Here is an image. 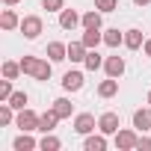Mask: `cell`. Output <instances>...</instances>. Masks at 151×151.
<instances>
[{
  "label": "cell",
  "instance_id": "1",
  "mask_svg": "<svg viewBox=\"0 0 151 151\" xmlns=\"http://www.w3.org/2000/svg\"><path fill=\"white\" fill-rule=\"evenodd\" d=\"M21 71L30 74L33 80H50V62L47 59H39V56H24L21 59Z\"/></svg>",
  "mask_w": 151,
  "mask_h": 151
},
{
  "label": "cell",
  "instance_id": "2",
  "mask_svg": "<svg viewBox=\"0 0 151 151\" xmlns=\"http://www.w3.org/2000/svg\"><path fill=\"white\" fill-rule=\"evenodd\" d=\"M42 30H45V24H42L39 15H27V18H21V33H24V39H39Z\"/></svg>",
  "mask_w": 151,
  "mask_h": 151
},
{
  "label": "cell",
  "instance_id": "3",
  "mask_svg": "<svg viewBox=\"0 0 151 151\" xmlns=\"http://www.w3.org/2000/svg\"><path fill=\"white\" fill-rule=\"evenodd\" d=\"M39 119L42 116H36L33 110H18V116H15V124L21 127V130H27V133H33V130H39Z\"/></svg>",
  "mask_w": 151,
  "mask_h": 151
},
{
  "label": "cell",
  "instance_id": "4",
  "mask_svg": "<svg viewBox=\"0 0 151 151\" xmlns=\"http://www.w3.org/2000/svg\"><path fill=\"white\" fill-rule=\"evenodd\" d=\"M119 127H122L119 113H104V116L98 119V130H101V133H107V136H116V133H119Z\"/></svg>",
  "mask_w": 151,
  "mask_h": 151
},
{
  "label": "cell",
  "instance_id": "5",
  "mask_svg": "<svg viewBox=\"0 0 151 151\" xmlns=\"http://www.w3.org/2000/svg\"><path fill=\"white\" fill-rule=\"evenodd\" d=\"M95 127H98V122H95L92 113H80V116H74V130H77L80 136H89Z\"/></svg>",
  "mask_w": 151,
  "mask_h": 151
},
{
  "label": "cell",
  "instance_id": "6",
  "mask_svg": "<svg viewBox=\"0 0 151 151\" xmlns=\"http://www.w3.org/2000/svg\"><path fill=\"white\" fill-rule=\"evenodd\" d=\"M136 142H139L136 130H119V133H116V148H119V151H133Z\"/></svg>",
  "mask_w": 151,
  "mask_h": 151
},
{
  "label": "cell",
  "instance_id": "7",
  "mask_svg": "<svg viewBox=\"0 0 151 151\" xmlns=\"http://www.w3.org/2000/svg\"><path fill=\"white\" fill-rule=\"evenodd\" d=\"M62 89L65 92H80L83 89V71H65L62 74Z\"/></svg>",
  "mask_w": 151,
  "mask_h": 151
},
{
  "label": "cell",
  "instance_id": "8",
  "mask_svg": "<svg viewBox=\"0 0 151 151\" xmlns=\"http://www.w3.org/2000/svg\"><path fill=\"white\" fill-rule=\"evenodd\" d=\"M133 127H136L139 133H145V130H151V104L133 113Z\"/></svg>",
  "mask_w": 151,
  "mask_h": 151
},
{
  "label": "cell",
  "instance_id": "9",
  "mask_svg": "<svg viewBox=\"0 0 151 151\" xmlns=\"http://www.w3.org/2000/svg\"><path fill=\"white\" fill-rule=\"evenodd\" d=\"M104 71H107V77H122L124 74V59L122 56H107L104 59Z\"/></svg>",
  "mask_w": 151,
  "mask_h": 151
},
{
  "label": "cell",
  "instance_id": "10",
  "mask_svg": "<svg viewBox=\"0 0 151 151\" xmlns=\"http://www.w3.org/2000/svg\"><path fill=\"white\" fill-rule=\"evenodd\" d=\"M101 9H89V12H83V18H80V24H83V30H101Z\"/></svg>",
  "mask_w": 151,
  "mask_h": 151
},
{
  "label": "cell",
  "instance_id": "11",
  "mask_svg": "<svg viewBox=\"0 0 151 151\" xmlns=\"http://www.w3.org/2000/svg\"><path fill=\"white\" fill-rule=\"evenodd\" d=\"M124 47H130V50H139V47H145V39H142V30H124Z\"/></svg>",
  "mask_w": 151,
  "mask_h": 151
},
{
  "label": "cell",
  "instance_id": "12",
  "mask_svg": "<svg viewBox=\"0 0 151 151\" xmlns=\"http://www.w3.org/2000/svg\"><path fill=\"white\" fill-rule=\"evenodd\" d=\"M47 59H50V62H62V59H68V45H62V42H50V45H47Z\"/></svg>",
  "mask_w": 151,
  "mask_h": 151
},
{
  "label": "cell",
  "instance_id": "13",
  "mask_svg": "<svg viewBox=\"0 0 151 151\" xmlns=\"http://www.w3.org/2000/svg\"><path fill=\"white\" fill-rule=\"evenodd\" d=\"M80 18H83V15H77L74 9H62V12H59V27H62V30H74V27L80 24Z\"/></svg>",
  "mask_w": 151,
  "mask_h": 151
},
{
  "label": "cell",
  "instance_id": "14",
  "mask_svg": "<svg viewBox=\"0 0 151 151\" xmlns=\"http://www.w3.org/2000/svg\"><path fill=\"white\" fill-rule=\"evenodd\" d=\"M56 122H59V116H56V113H53V107H50L47 113H42V119H39V130H42V133H53Z\"/></svg>",
  "mask_w": 151,
  "mask_h": 151
},
{
  "label": "cell",
  "instance_id": "15",
  "mask_svg": "<svg viewBox=\"0 0 151 151\" xmlns=\"http://www.w3.org/2000/svg\"><path fill=\"white\" fill-rule=\"evenodd\" d=\"M86 53H89V47L83 45V39L68 45V59H71V62H83V59H86Z\"/></svg>",
  "mask_w": 151,
  "mask_h": 151
},
{
  "label": "cell",
  "instance_id": "16",
  "mask_svg": "<svg viewBox=\"0 0 151 151\" xmlns=\"http://www.w3.org/2000/svg\"><path fill=\"white\" fill-rule=\"evenodd\" d=\"M0 27H3L6 33H9V30H15V27H21L18 12H15V9H3V15H0Z\"/></svg>",
  "mask_w": 151,
  "mask_h": 151
},
{
  "label": "cell",
  "instance_id": "17",
  "mask_svg": "<svg viewBox=\"0 0 151 151\" xmlns=\"http://www.w3.org/2000/svg\"><path fill=\"white\" fill-rule=\"evenodd\" d=\"M12 148H15V151H33V148H39V142H36L27 130H21V136L12 142Z\"/></svg>",
  "mask_w": 151,
  "mask_h": 151
},
{
  "label": "cell",
  "instance_id": "18",
  "mask_svg": "<svg viewBox=\"0 0 151 151\" xmlns=\"http://www.w3.org/2000/svg\"><path fill=\"white\" fill-rule=\"evenodd\" d=\"M83 148H86V151H104V148H107V133H98V136L89 133L86 142H83Z\"/></svg>",
  "mask_w": 151,
  "mask_h": 151
},
{
  "label": "cell",
  "instance_id": "19",
  "mask_svg": "<svg viewBox=\"0 0 151 151\" xmlns=\"http://www.w3.org/2000/svg\"><path fill=\"white\" fill-rule=\"evenodd\" d=\"M53 113H56L59 119H71V113H74V104H71L68 98H56V101H53Z\"/></svg>",
  "mask_w": 151,
  "mask_h": 151
},
{
  "label": "cell",
  "instance_id": "20",
  "mask_svg": "<svg viewBox=\"0 0 151 151\" xmlns=\"http://www.w3.org/2000/svg\"><path fill=\"white\" fill-rule=\"evenodd\" d=\"M116 92H119V77H107V80L98 86V95H101V98H113Z\"/></svg>",
  "mask_w": 151,
  "mask_h": 151
},
{
  "label": "cell",
  "instance_id": "21",
  "mask_svg": "<svg viewBox=\"0 0 151 151\" xmlns=\"http://www.w3.org/2000/svg\"><path fill=\"white\" fill-rule=\"evenodd\" d=\"M104 45H107V47H119V45H124V33H119L116 27H113V30H104Z\"/></svg>",
  "mask_w": 151,
  "mask_h": 151
},
{
  "label": "cell",
  "instance_id": "22",
  "mask_svg": "<svg viewBox=\"0 0 151 151\" xmlns=\"http://www.w3.org/2000/svg\"><path fill=\"white\" fill-rule=\"evenodd\" d=\"M83 65H86V68H89V71H98V68H101V65H104V56H101V53H98V47H92V50H89V53H86V59H83Z\"/></svg>",
  "mask_w": 151,
  "mask_h": 151
},
{
  "label": "cell",
  "instance_id": "23",
  "mask_svg": "<svg viewBox=\"0 0 151 151\" xmlns=\"http://www.w3.org/2000/svg\"><path fill=\"white\" fill-rule=\"evenodd\" d=\"M101 42H104V33H101V30H86V33H83V45H86L89 50L98 47Z\"/></svg>",
  "mask_w": 151,
  "mask_h": 151
},
{
  "label": "cell",
  "instance_id": "24",
  "mask_svg": "<svg viewBox=\"0 0 151 151\" xmlns=\"http://www.w3.org/2000/svg\"><path fill=\"white\" fill-rule=\"evenodd\" d=\"M39 148H42V151H59V148H62V142H59L53 133H45V136H42V142H39Z\"/></svg>",
  "mask_w": 151,
  "mask_h": 151
},
{
  "label": "cell",
  "instance_id": "25",
  "mask_svg": "<svg viewBox=\"0 0 151 151\" xmlns=\"http://www.w3.org/2000/svg\"><path fill=\"white\" fill-rule=\"evenodd\" d=\"M18 74H21V62H3V77H9V80H15L18 77Z\"/></svg>",
  "mask_w": 151,
  "mask_h": 151
},
{
  "label": "cell",
  "instance_id": "26",
  "mask_svg": "<svg viewBox=\"0 0 151 151\" xmlns=\"http://www.w3.org/2000/svg\"><path fill=\"white\" fill-rule=\"evenodd\" d=\"M12 92H15V89H12V80H9V77H3V80H0V101H9V98H12Z\"/></svg>",
  "mask_w": 151,
  "mask_h": 151
},
{
  "label": "cell",
  "instance_id": "27",
  "mask_svg": "<svg viewBox=\"0 0 151 151\" xmlns=\"http://www.w3.org/2000/svg\"><path fill=\"white\" fill-rule=\"evenodd\" d=\"M9 104H12L15 110H24V107H27V92H12Z\"/></svg>",
  "mask_w": 151,
  "mask_h": 151
},
{
  "label": "cell",
  "instance_id": "28",
  "mask_svg": "<svg viewBox=\"0 0 151 151\" xmlns=\"http://www.w3.org/2000/svg\"><path fill=\"white\" fill-rule=\"evenodd\" d=\"M42 9H47V12H62V9H65V0H42Z\"/></svg>",
  "mask_w": 151,
  "mask_h": 151
},
{
  "label": "cell",
  "instance_id": "29",
  "mask_svg": "<svg viewBox=\"0 0 151 151\" xmlns=\"http://www.w3.org/2000/svg\"><path fill=\"white\" fill-rule=\"evenodd\" d=\"M116 6H119V0H95V9L101 12H116Z\"/></svg>",
  "mask_w": 151,
  "mask_h": 151
},
{
  "label": "cell",
  "instance_id": "30",
  "mask_svg": "<svg viewBox=\"0 0 151 151\" xmlns=\"http://www.w3.org/2000/svg\"><path fill=\"white\" fill-rule=\"evenodd\" d=\"M136 148H139V151H151V136H139Z\"/></svg>",
  "mask_w": 151,
  "mask_h": 151
},
{
  "label": "cell",
  "instance_id": "31",
  "mask_svg": "<svg viewBox=\"0 0 151 151\" xmlns=\"http://www.w3.org/2000/svg\"><path fill=\"white\" fill-rule=\"evenodd\" d=\"M145 56H151V39H145Z\"/></svg>",
  "mask_w": 151,
  "mask_h": 151
},
{
  "label": "cell",
  "instance_id": "32",
  "mask_svg": "<svg viewBox=\"0 0 151 151\" xmlns=\"http://www.w3.org/2000/svg\"><path fill=\"white\" fill-rule=\"evenodd\" d=\"M133 3H136V6H148V3H151V0H133Z\"/></svg>",
  "mask_w": 151,
  "mask_h": 151
},
{
  "label": "cell",
  "instance_id": "33",
  "mask_svg": "<svg viewBox=\"0 0 151 151\" xmlns=\"http://www.w3.org/2000/svg\"><path fill=\"white\" fill-rule=\"evenodd\" d=\"M3 3H6V6H15V3H18V0H3Z\"/></svg>",
  "mask_w": 151,
  "mask_h": 151
},
{
  "label": "cell",
  "instance_id": "34",
  "mask_svg": "<svg viewBox=\"0 0 151 151\" xmlns=\"http://www.w3.org/2000/svg\"><path fill=\"white\" fill-rule=\"evenodd\" d=\"M145 101H148V104H151V92H148V98H145Z\"/></svg>",
  "mask_w": 151,
  "mask_h": 151
}]
</instances>
